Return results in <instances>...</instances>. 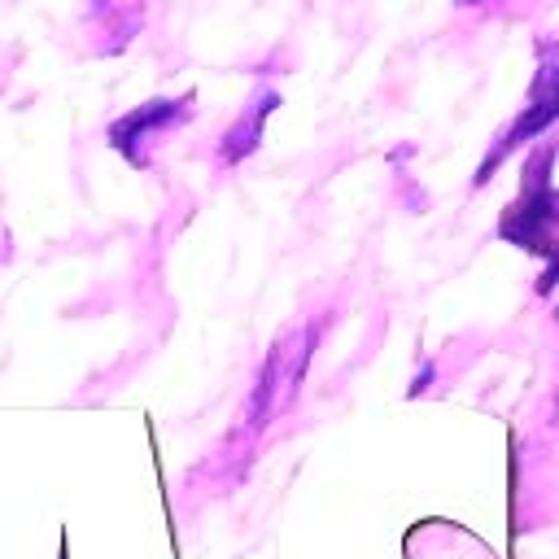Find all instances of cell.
<instances>
[{
  "instance_id": "1",
  "label": "cell",
  "mask_w": 559,
  "mask_h": 559,
  "mask_svg": "<svg viewBox=\"0 0 559 559\" xmlns=\"http://www.w3.org/2000/svg\"><path fill=\"white\" fill-rule=\"evenodd\" d=\"M555 153L559 144L533 148V157L524 162L520 197L502 210V223H498V236L507 245H520L524 253H542L546 262L559 258V192L550 183Z\"/></svg>"
},
{
  "instance_id": "2",
  "label": "cell",
  "mask_w": 559,
  "mask_h": 559,
  "mask_svg": "<svg viewBox=\"0 0 559 559\" xmlns=\"http://www.w3.org/2000/svg\"><path fill=\"white\" fill-rule=\"evenodd\" d=\"M537 57H542V66H537V74H533V83H528L524 109H520L515 122L489 144V153H485V162H480V170H476V188L489 183L493 170H498L515 148H524L528 140H542V135L559 122V44H546V48L537 44Z\"/></svg>"
},
{
  "instance_id": "3",
  "label": "cell",
  "mask_w": 559,
  "mask_h": 559,
  "mask_svg": "<svg viewBox=\"0 0 559 559\" xmlns=\"http://www.w3.org/2000/svg\"><path fill=\"white\" fill-rule=\"evenodd\" d=\"M192 100H197V92H183L179 100H148V105L131 109L127 118H118V122L109 127V144H114L131 166H148L144 153H140V144H148V140H153L157 131H166V127H179V122L192 114Z\"/></svg>"
},
{
  "instance_id": "4",
  "label": "cell",
  "mask_w": 559,
  "mask_h": 559,
  "mask_svg": "<svg viewBox=\"0 0 559 559\" xmlns=\"http://www.w3.org/2000/svg\"><path fill=\"white\" fill-rule=\"evenodd\" d=\"M275 105H280V96L271 92V87H262V92H253V100L245 105V114L223 131V144H218V157L227 162V166H236V162H245L253 148H258V140H262V127H266V118L275 114Z\"/></svg>"
},
{
  "instance_id": "5",
  "label": "cell",
  "mask_w": 559,
  "mask_h": 559,
  "mask_svg": "<svg viewBox=\"0 0 559 559\" xmlns=\"http://www.w3.org/2000/svg\"><path fill=\"white\" fill-rule=\"evenodd\" d=\"M459 4H480V0H459Z\"/></svg>"
}]
</instances>
